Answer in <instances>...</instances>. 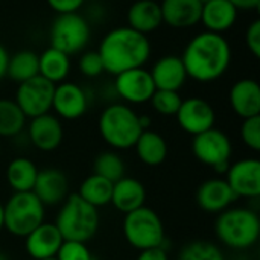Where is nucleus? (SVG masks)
<instances>
[{
  "label": "nucleus",
  "mask_w": 260,
  "mask_h": 260,
  "mask_svg": "<svg viewBox=\"0 0 260 260\" xmlns=\"http://www.w3.org/2000/svg\"><path fill=\"white\" fill-rule=\"evenodd\" d=\"M44 206L34 192H14L3 206V227L17 238H26L44 222Z\"/></svg>",
  "instance_id": "423d86ee"
},
{
  "label": "nucleus",
  "mask_w": 260,
  "mask_h": 260,
  "mask_svg": "<svg viewBox=\"0 0 260 260\" xmlns=\"http://www.w3.org/2000/svg\"><path fill=\"white\" fill-rule=\"evenodd\" d=\"M70 73V59L64 52L49 47L41 55H38V75L52 84L64 82Z\"/></svg>",
  "instance_id": "a878e982"
},
{
  "label": "nucleus",
  "mask_w": 260,
  "mask_h": 260,
  "mask_svg": "<svg viewBox=\"0 0 260 260\" xmlns=\"http://www.w3.org/2000/svg\"><path fill=\"white\" fill-rule=\"evenodd\" d=\"M98 53L102 59L104 70L110 75L143 67L151 56V41L128 26L114 27L102 38Z\"/></svg>",
  "instance_id": "f03ea898"
},
{
  "label": "nucleus",
  "mask_w": 260,
  "mask_h": 260,
  "mask_svg": "<svg viewBox=\"0 0 260 260\" xmlns=\"http://www.w3.org/2000/svg\"><path fill=\"white\" fill-rule=\"evenodd\" d=\"M90 35V24L81 14H58L50 27V46L70 56L87 47Z\"/></svg>",
  "instance_id": "6e6552de"
},
{
  "label": "nucleus",
  "mask_w": 260,
  "mask_h": 260,
  "mask_svg": "<svg viewBox=\"0 0 260 260\" xmlns=\"http://www.w3.org/2000/svg\"><path fill=\"white\" fill-rule=\"evenodd\" d=\"M178 260H225V256L222 250L212 242L193 241L181 248Z\"/></svg>",
  "instance_id": "2f4dec72"
},
{
  "label": "nucleus",
  "mask_w": 260,
  "mask_h": 260,
  "mask_svg": "<svg viewBox=\"0 0 260 260\" xmlns=\"http://www.w3.org/2000/svg\"><path fill=\"white\" fill-rule=\"evenodd\" d=\"M215 232L218 239L229 248H251L260 236L259 215L245 207H229L219 213Z\"/></svg>",
  "instance_id": "20e7f679"
},
{
  "label": "nucleus",
  "mask_w": 260,
  "mask_h": 260,
  "mask_svg": "<svg viewBox=\"0 0 260 260\" xmlns=\"http://www.w3.org/2000/svg\"><path fill=\"white\" fill-rule=\"evenodd\" d=\"M62 242L64 239L56 225L43 222L24 238V248L34 260H43L55 257Z\"/></svg>",
  "instance_id": "a211bd4d"
},
{
  "label": "nucleus",
  "mask_w": 260,
  "mask_h": 260,
  "mask_svg": "<svg viewBox=\"0 0 260 260\" xmlns=\"http://www.w3.org/2000/svg\"><path fill=\"white\" fill-rule=\"evenodd\" d=\"M195 200L206 213H221L229 209L238 197L224 178H210L198 187Z\"/></svg>",
  "instance_id": "f3484780"
},
{
  "label": "nucleus",
  "mask_w": 260,
  "mask_h": 260,
  "mask_svg": "<svg viewBox=\"0 0 260 260\" xmlns=\"http://www.w3.org/2000/svg\"><path fill=\"white\" fill-rule=\"evenodd\" d=\"M53 91L55 84L38 75L32 79L18 84L14 101L27 119H34L52 110Z\"/></svg>",
  "instance_id": "9d476101"
},
{
  "label": "nucleus",
  "mask_w": 260,
  "mask_h": 260,
  "mask_svg": "<svg viewBox=\"0 0 260 260\" xmlns=\"http://www.w3.org/2000/svg\"><path fill=\"white\" fill-rule=\"evenodd\" d=\"M43 260H56V257H49V259H43Z\"/></svg>",
  "instance_id": "a18cd8bd"
},
{
  "label": "nucleus",
  "mask_w": 260,
  "mask_h": 260,
  "mask_svg": "<svg viewBox=\"0 0 260 260\" xmlns=\"http://www.w3.org/2000/svg\"><path fill=\"white\" fill-rule=\"evenodd\" d=\"M0 149H2V146H0Z\"/></svg>",
  "instance_id": "de8ad7c7"
},
{
  "label": "nucleus",
  "mask_w": 260,
  "mask_h": 260,
  "mask_svg": "<svg viewBox=\"0 0 260 260\" xmlns=\"http://www.w3.org/2000/svg\"><path fill=\"white\" fill-rule=\"evenodd\" d=\"M79 70L87 78H96V76H99V75H102L105 72L102 59H101L98 50H87V52H84L81 55V58H79Z\"/></svg>",
  "instance_id": "c9c22d12"
},
{
  "label": "nucleus",
  "mask_w": 260,
  "mask_h": 260,
  "mask_svg": "<svg viewBox=\"0 0 260 260\" xmlns=\"http://www.w3.org/2000/svg\"><path fill=\"white\" fill-rule=\"evenodd\" d=\"M114 88H116V93L125 102H129V104L149 102L155 91V85L151 78V73L145 70L143 67L131 69V70L116 75Z\"/></svg>",
  "instance_id": "f8f14e48"
},
{
  "label": "nucleus",
  "mask_w": 260,
  "mask_h": 260,
  "mask_svg": "<svg viewBox=\"0 0 260 260\" xmlns=\"http://www.w3.org/2000/svg\"><path fill=\"white\" fill-rule=\"evenodd\" d=\"M128 27L148 35L163 24L160 3L155 0H136L126 14Z\"/></svg>",
  "instance_id": "b1692460"
},
{
  "label": "nucleus",
  "mask_w": 260,
  "mask_h": 260,
  "mask_svg": "<svg viewBox=\"0 0 260 260\" xmlns=\"http://www.w3.org/2000/svg\"><path fill=\"white\" fill-rule=\"evenodd\" d=\"M56 215L55 225L64 241L87 244L99 230V212L78 193L69 195Z\"/></svg>",
  "instance_id": "7ed1b4c3"
},
{
  "label": "nucleus",
  "mask_w": 260,
  "mask_h": 260,
  "mask_svg": "<svg viewBox=\"0 0 260 260\" xmlns=\"http://www.w3.org/2000/svg\"><path fill=\"white\" fill-rule=\"evenodd\" d=\"M0 260H8V257H6L5 254H2V253H0Z\"/></svg>",
  "instance_id": "c03bdc74"
},
{
  "label": "nucleus",
  "mask_w": 260,
  "mask_h": 260,
  "mask_svg": "<svg viewBox=\"0 0 260 260\" xmlns=\"http://www.w3.org/2000/svg\"><path fill=\"white\" fill-rule=\"evenodd\" d=\"M160 9L165 24L174 29H187L200 23L203 3L200 0H163Z\"/></svg>",
  "instance_id": "aec40b11"
},
{
  "label": "nucleus",
  "mask_w": 260,
  "mask_h": 260,
  "mask_svg": "<svg viewBox=\"0 0 260 260\" xmlns=\"http://www.w3.org/2000/svg\"><path fill=\"white\" fill-rule=\"evenodd\" d=\"M134 149L140 161L151 168L163 165L169 151L165 137L152 129L142 131V134L139 136L134 145Z\"/></svg>",
  "instance_id": "393cba45"
},
{
  "label": "nucleus",
  "mask_w": 260,
  "mask_h": 260,
  "mask_svg": "<svg viewBox=\"0 0 260 260\" xmlns=\"http://www.w3.org/2000/svg\"><path fill=\"white\" fill-rule=\"evenodd\" d=\"M245 43L254 58H260V20H254L245 32Z\"/></svg>",
  "instance_id": "e433bc0d"
},
{
  "label": "nucleus",
  "mask_w": 260,
  "mask_h": 260,
  "mask_svg": "<svg viewBox=\"0 0 260 260\" xmlns=\"http://www.w3.org/2000/svg\"><path fill=\"white\" fill-rule=\"evenodd\" d=\"M145 201H146V189L139 180L131 177H123L113 184L110 204H113L123 215L143 207Z\"/></svg>",
  "instance_id": "5701e85b"
},
{
  "label": "nucleus",
  "mask_w": 260,
  "mask_h": 260,
  "mask_svg": "<svg viewBox=\"0 0 260 260\" xmlns=\"http://www.w3.org/2000/svg\"><path fill=\"white\" fill-rule=\"evenodd\" d=\"M32 192L43 203L44 207L56 206L69 197V180L62 171L47 168L38 171Z\"/></svg>",
  "instance_id": "dca6fc26"
},
{
  "label": "nucleus",
  "mask_w": 260,
  "mask_h": 260,
  "mask_svg": "<svg viewBox=\"0 0 260 260\" xmlns=\"http://www.w3.org/2000/svg\"><path fill=\"white\" fill-rule=\"evenodd\" d=\"M99 133L107 145L114 149L134 148L142 128L139 114L125 104H111L99 116Z\"/></svg>",
  "instance_id": "39448f33"
},
{
  "label": "nucleus",
  "mask_w": 260,
  "mask_h": 260,
  "mask_svg": "<svg viewBox=\"0 0 260 260\" xmlns=\"http://www.w3.org/2000/svg\"><path fill=\"white\" fill-rule=\"evenodd\" d=\"M3 229V204L0 203V230Z\"/></svg>",
  "instance_id": "37998d69"
},
{
  "label": "nucleus",
  "mask_w": 260,
  "mask_h": 260,
  "mask_svg": "<svg viewBox=\"0 0 260 260\" xmlns=\"http://www.w3.org/2000/svg\"><path fill=\"white\" fill-rule=\"evenodd\" d=\"M38 169L27 157H15L6 168V181L14 192H32Z\"/></svg>",
  "instance_id": "bb28decb"
},
{
  "label": "nucleus",
  "mask_w": 260,
  "mask_h": 260,
  "mask_svg": "<svg viewBox=\"0 0 260 260\" xmlns=\"http://www.w3.org/2000/svg\"><path fill=\"white\" fill-rule=\"evenodd\" d=\"M238 11H254L260 6V0H229Z\"/></svg>",
  "instance_id": "ea45409f"
},
{
  "label": "nucleus",
  "mask_w": 260,
  "mask_h": 260,
  "mask_svg": "<svg viewBox=\"0 0 260 260\" xmlns=\"http://www.w3.org/2000/svg\"><path fill=\"white\" fill-rule=\"evenodd\" d=\"M181 59L187 78L198 82H213L229 70L232 47L224 35L206 30L187 43Z\"/></svg>",
  "instance_id": "f257e3e1"
},
{
  "label": "nucleus",
  "mask_w": 260,
  "mask_h": 260,
  "mask_svg": "<svg viewBox=\"0 0 260 260\" xmlns=\"http://www.w3.org/2000/svg\"><path fill=\"white\" fill-rule=\"evenodd\" d=\"M8 59H9V53H8L6 49L0 44V79H2L3 76H6Z\"/></svg>",
  "instance_id": "a19ab883"
},
{
  "label": "nucleus",
  "mask_w": 260,
  "mask_h": 260,
  "mask_svg": "<svg viewBox=\"0 0 260 260\" xmlns=\"http://www.w3.org/2000/svg\"><path fill=\"white\" fill-rule=\"evenodd\" d=\"M113 184L111 181L93 174V175H88L81 187H79V197L88 203L90 206L93 207H104L107 204L111 203V193H113Z\"/></svg>",
  "instance_id": "cd10ccee"
},
{
  "label": "nucleus",
  "mask_w": 260,
  "mask_h": 260,
  "mask_svg": "<svg viewBox=\"0 0 260 260\" xmlns=\"http://www.w3.org/2000/svg\"><path fill=\"white\" fill-rule=\"evenodd\" d=\"M123 236L126 242L139 251L163 247L165 242L163 221L155 210L143 206L125 215Z\"/></svg>",
  "instance_id": "0eeeda50"
},
{
  "label": "nucleus",
  "mask_w": 260,
  "mask_h": 260,
  "mask_svg": "<svg viewBox=\"0 0 260 260\" xmlns=\"http://www.w3.org/2000/svg\"><path fill=\"white\" fill-rule=\"evenodd\" d=\"M149 73L154 81L155 90L178 91L187 79L183 59L181 56H177V55L161 56L152 66V70Z\"/></svg>",
  "instance_id": "412c9836"
},
{
  "label": "nucleus",
  "mask_w": 260,
  "mask_h": 260,
  "mask_svg": "<svg viewBox=\"0 0 260 260\" xmlns=\"http://www.w3.org/2000/svg\"><path fill=\"white\" fill-rule=\"evenodd\" d=\"M200 2H201V3H204V2H207V0H200Z\"/></svg>",
  "instance_id": "49530a36"
},
{
  "label": "nucleus",
  "mask_w": 260,
  "mask_h": 260,
  "mask_svg": "<svg viewBox=\"0 0 260 260\" xmlns=\"http://www.w3.org/2000/svg\"><path fill=\"white\" fill-rule=\"evenodd\" d=\"M55 257L56 260H93L87 245L76 241H64Z\"/></svg>",
  "instance_id": "72a5a7b5"
},
{
  "label": "nucleus",
  "mask_w": 260,
  "mask_h": 260,
  "mask_svg": "<svg viewBox=\"0 0 260 260\" xmlns=\"http://www.w3.org/2000/svg\"><path fill=\"white\" fill-rule=\"evenodd\" d=\"M175 116L180 128L190 136H198L213 128L216 122V113L213 107L201 98L184 99Z\"/></svg>",
  "instance_id": "9b49d317"
},
{
  "label": "nucleus",
  "mask_w": 260,
  "mask_h": 260,
  "mask_svg": "<svg viewBox=\"0 0 260 260\" xmlns=\"http://www.w3.org/2000/svg\"><path fill=\"white\" fill-rule=\"evenodd\" d=\"M227 184L238 198H257L260 195V161L244 158L227 169Z\"/></svg>",
  "instance_id": "ddd939ff"
},
{
  "label": "nucleus",
  "mask_w": 260,
  "mask_h": 260,
  "mask_svg": "<svg viewBox=\"0 0 260 260\" xmlns=\"http://www.w3.org/2000/svg\"><path fill=\"white\" fill-rule=\"evenodd\" d=\"M6 76L18 84L38 76V55L32 50H20L14 53L8 59Z\"/></svg>",
  "instance_id": "c85d7f7f"
},
{
  "label": "nucleus",
  "mask_w": 260,
  "mask_h": 260,
  "mask_svg": "<svg viewBox=\"0 0 260 260\" xmlns=\"http://www.w3.org/2000/svg\"><path fill=\"white\" fill-rule=\"evenodd\" d=\"M88 99L85 91L75 82H59L55 85L52 108L66 120H75L85 114Z\"/></svg>",
  "instance_id": "4468645a"
},
{
  "label": "nucleus",
  "mask_w": 260,
  "mask_h": 260,
  "mask_svg": "<svg viewBox=\"0 0 260 260\" xmlns=\"http://www.w3.org/2000/svg\"><path fill=\"white\" fill-rule=\"evenodd\" d=\"M46 2L56 14H70V12H78V9L84 5L85 0H46Z\"/></svg>",
  "instance_id": "4c0bfd02"
},
{
  "label": "nucleus",
  "mask_w": 260,
  "mask_h": 260,
  "mask_svg": "<svg viewBox=\"0 0 260 260\" xmlns=\"http://www.w3.org/2000/svg\"><path fill=\"white\" fill-rule=\"evenodd\" d=\"M229 102L235 114L242 119L260 116V85L256 79L236 81L229 93Z\"/></svg>",
  "instance_id": "6ab92c4d"
},
{
  "label": "nucleus",
  "mask_w": 260,
  "mask_h": 260,
  "mask_svg": "<svg viewBox=\"0 0 260 260\" xmlns=\"http://www.w3.org/2000/svg\"><path fill=\"white\" fill-rule=\"evenodd\" d=\"M152 108L161 116H175L183 99L178 91L171 90H155L151 101Z\"/></svg>",
  "instance_id": "473e14b6"
},
{
  "label": "nucleus",
  "mask_w": 260,
  "mask_h": 260,
  "mask_svg": "<svg viewBox=\"0 0 260 260\" xmlns=\"http://www.w3.org/2000/svg\"><path fill=\"white\" fill-rule=\"evenodd\" d=\"M62 139H64V129L56 116L46 113L30 119L29 140L37 149L43 152H52L59 148Z\"/></svg>",
  "instance_id": "2eb2a0df"
},
{
  "label": "nucleus",
  "mask_w": 260,
  "mask_h": 260,
  "mask_svg": "<svg viewBox=\"0 0 260 260\" xmlns=\"http://www.w3.org/2000/svg\"><path fill=\"white\" fill-rule=\"evenodd\" d=\"M93 169H94L96 175H99L111 183H116L125 177V163H123L122 157L113 151L101 152L94 160Z\"/></svg>",
  "instance_id": "7c9ffc66"
},
{
  "label": "nucleus",
  "mask_w": 260,
  "mask_h": 260,
  "mask_svg": "<svg viewBox=\"0 0 260 260\" xmlns=\"http://www.w3.org/2000/svg\"><path fill=\"white\" fill-rule=\"evenodd\" d=\"M151 123H152V119H151L149 116H146V114H142V116H139V125H140L142 131H146V129H149Z\"/></svg>",
  "instance_id": "79ce46f5"
},
{
  "label": "nucleus",
  "mask_w": 260,
  "mask_h": 260,
  "mask_svg": "<svg viewBox=\"0 0 260 260\" xmlns=\"http://www.w3.org/2000/svg\"><path fill=\"white\" fill-rule=\"evenodd\" d=\"M241 139L250 149L260 151V116L244 119L241 126Z\"/></svg>",
  "instance_id": "f704fd0d"
},
{
  "label": "nucleus",
  "mask_w": 260,
  "mask_h": 260,
  "mask_svg": "<svg viewBox=\"0 0 260 260\" xmlns=\"http://www.w3.org/2000/svg\"><path fill=\"white\" fill-rule=\"evenodd\" d=\"M136 260H169V256L163 247H155V248L139 251V256Z\"/></svg>",
  "instance_id": "58836bf2"
},
{
  "label": "nucleus",
  "mask_w": 260,
  "mask_h": 260,
  "mask_svg": "<svg viewBox=\"0 0 260 260\" xmlns=\"http://www.w3.org/2000/svg\"><path fill=\"white\" fill-rule=\"evenodd\" d=\"M238 12L229 0H207L203 3L200 21L209 32L222 35L235 26Z\"/></svg>",
  "instance_id": "4be33fe9"
},
{
  "label": "nucleus",
  "mask_w": 260,
  "mask_h": 260,
  "mask_svg": "<svg viewBox=\"0 0 260 260\" xmlns=\"http://www.w3.org/2000/svg\"><path fill=\"white\" fill-rule=\"evenodd\" d=\"M230 137L218 128H210L198 136H193L192 152L206 166L216 172H227L232 157Z\"/></svg>",
  "instance_id": "1a4fd4ad"
},
{
  "label": "nucleus",
  "mask_w": 260,
  "mask_h": 260,
  "mask_svg": "<svg viewBox=\"0 0 260 260\" xmlns=\"http://www.w3.org/2000/svg\"><path fill=\"white\" fill-rule=\"evenodd\" d=\"M27 117L12 99H0V137H15L26 126Z\"/></svg>",
  "instance_id": "c756f323"
}]
</instances>
